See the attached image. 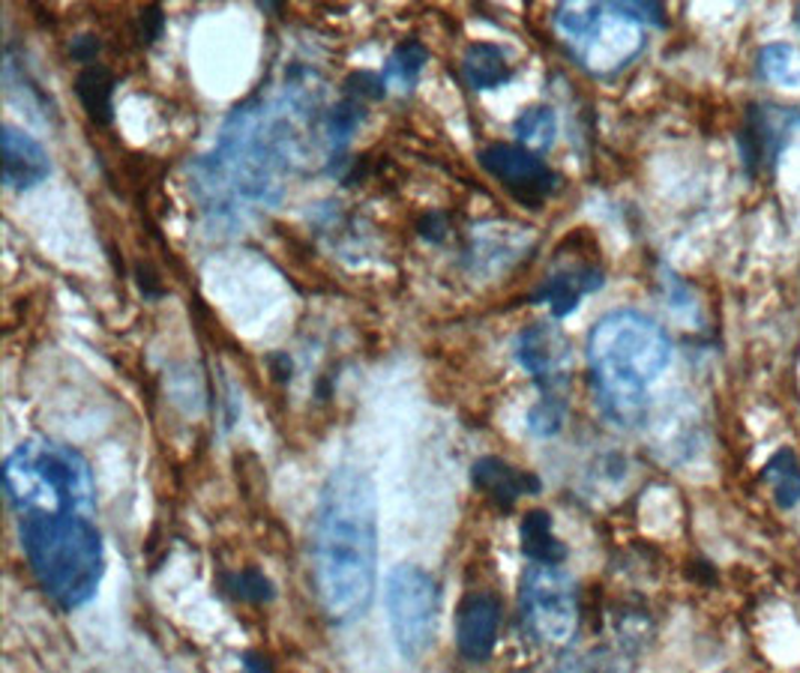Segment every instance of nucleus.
I'll use <instances>...</instances> for the list:
<instances>
[{
	"label": "nucleus",
	"instance_id": "nucleus-1",
	"mask_svg": "<svg viewBox=\"0 0 800 673\" xmlns=\"http://www.w3.org/2000/svg\"><path fill=\"white\" fill-rule=\"evenodd\" d=\"M315 117L300 87H285L246 102L219 132L211 156L195 172V189L207 219L244 225L283 198L304 159V121Z\"/></svg>",
	"mask_w": 800,
	"mask_h": 673
},
{
	"label": "nucleus",
	"instance_id": "nucleus-2",
	"mask_svg": "<svg viewBox=\"0 0 800 673\" xmlns=\"http://www.w3.org/2000/svg\"><path fill=\"white\" fill-rule=\"evenodd\" d=\"M312 578L334 623H355L378 587L376 483L351 464L327 476L312 524Z\"/></svg>",
	"mask_w": 800,
	"mask_h": 673
},
{
	"label": "nucleus",
	"instance_id": "nucleus-3",
	"mask_svg": "<svg viewBox=\"0 0 800 673\" xmlns=\"http://www.w3.org/2000/svg\"><path fill=\"white\" fill-rule=\"evenodd\" d=\"M671 342L648 314L612 312L588 335V369L608 416L633 423L648 390L669 369Z\"/></svg>",
	"mask_w": 800,
	"mask_h": 673
},
{
	"label": "nucleus",
	"instance_id": "nucleus-4",
	"mask_svg": "<svg viewBox=\"0 0 800 673\" xmlns=\"http://www.w3.org/2000/svg\"><path fill=\"white\" fill-rule=\"evenodd\" d=\"M21 548L42 593L63 611L91 602L105 574V545L84 515L21 518Z\"/></svg>",
	"mask_w": 800,
	"mask_h": 673
},
{
	"label": "nucleus",
	"instance_id": "nucleus-5",
	"mask_svg": "<svg viewBox=\"0 0 800 673\" xmlns=\"http://www.w3.org/2000/svg\"><path fill=\"white\" fill-rule=\"evenodd\" d=\"M3 491L21 518L33 515H88L96 506L91 464L66 443H19L3 462Z\"/></svg>",
	"mask_w": 800,
	"mask_h": 673
},
{
	"label": "nucleus",
	"instance_id": "nucleus-6",
	"mask_svg": "<svg viewBox=\"0 0 800 673\" xmlns=\"http://www.w3.org/2000/svg\"><path fill=\"white\" fill-rule=\"evenodd\" d=\"M659 15L650 3H567L555 28L573 58L594 75H615L645 49V28Z\"/></svg>",
	"mask_w": 800,
	"mask_h": 673
},
{
	"label": "nucleus",
	"instance_id": "nucleus-7",
	"mask_svg": "<svg viewBox=\"0 0 800 673\" xmlns=\"http://www.w3.org/2000/svg\"><path fill=\"white\" fill-rule=\"evenodd\" d=\"M384 608L390 632L399 653L417 662L435 643L441 593L432 574L417 563H399L390 569L384 583Z\"/></svg>",
	"mask_w": 800,
	"mask_h": 673
},
{
	"label": "nucleus",
	"instance_id": "nucleus-8",
	"mask_svg": "<svg viewBox=\"0 0 800 673\" xmlns=\"http://www.w3.org/2000/svg\"><path fill=\"white\" fill-rule=\"evenodd\" d=\"M519 611L531 638L561 646L576 634V583L561 566L531 563L519 583Z\"/></svg>",
	"mask_w": 800,
	"mask_h": 673
},
{
	"label": "nucleus",
	"instance_id": "nucleus-9",
	"mask_svg": "<svg viewBox=\"0 0 800 673\" xmlns=\"http://www.w3.org/2000/svg\"><path fill=\"white\" fill-rule=\"evenodd\" d=\"M480 165L489 177H495L516 201L537 207L555 191L557 177L537 153L525 151L522 144H489L480 151Z\"/></svg>",
	"mask_w": 800,
	"mask_h": 673
},
{
	"label": "nucleus",
	"instance_id": "nucleus-10",
	"mask_svg": "<svg viewBox=\"0 0 800 673\" xmlns=\"http://www.w3.org/2000/svg\"><path fill=\"white\" fill-rule=\"evenodd\" d=\"M516 353L519 362L525 365V372L540 383L543 395L561 398L570 369L567 339L557 330H552L548 323H531L519 335Z\"/></svg>",
	"mask_w": 800,
	"mask_h": 673
},
{
	"label": "nucleus",
	"instance_id": "nucleus-11",
	"mask_svg": "<svg viewBox=\"0 0 800 673\" xmlns=\"http://www.w3.org/2000/svg\"><path fill=\"white\" fill-rule=\"evenodd\" d=\"M501 629V604L495 596L471 593L457 613V646L468 662H486Z\"/></svg>",
	"mask_w": 800,
	"mask_h": 673
},
{
	"label": "nucleus",
	"instance_id": "nucleus-12",
	"mask_svg": "<svg viewBox=\"0 0 800 673\" xmlns=\"http://www.w3.org/2000/svg\"><path fill=\"white\" fill-rule=\"evenodd\" d=\"M51 159L31 132L7 123L3 126V183L7 189L28 191L49 180Z\"/></svg>",
	"mask_w": 800,
	"mask_h": 673
},
{
	"label": "nucleus",
	"instance_id": "nucleus-13",
	"mask_svg": "<svg viewBox=\"0 0 800 673\" xmlns=\"http://www.w3.org/2000/svg\"><path fill=\"white\" fill-rule=\"evenodd\" d=\"M603 284V270L597 263H564L548 272L546 282L537 288V300L546 302L555 318H567L582 297Z\"/></svg>",
	"mask_w": 800,
	"mask_h": 673
},
{
	"label": "nucleus",
	"instance_id": "nucleus-14",
	"mask_svg": "<svg viewBox=\"0 0 800 673\" xmlns=\"http://www.w3.org/2000/svg\"><path fill=\"white\" fill-rule=\"evenodd\" d=\"M471 476H474L476 488L486 494L489 500H495L498 506H513L519 497L540 491L537 476L516 470L513 464L501 462V458H483V462H476Z\"/></svg>",
	"mask_w": 800,
	"mask_h": 673
},
{
	"label": "nucleus",
	"instance_id": "nucleus-15",
	"mask_svg": "<svg viewBox=\"0 0 800 673\" xmlns=\"http://www.w3.org/2000/svg\"><path fill=\"white\" fill-rule=\"evenodd\" d=\"M462 75H465V81L474 91H492V87H501V84L513 79V66L506 61L501 45L476 42L462 58Z\"/></svg>",
	"mask_w": 800,
	"mask_h": 673
},
{
	"label": "nucleus",
	"instance_id": "nucleus-16",
	"mask_svg": "<svg viewBox=\"0 0 800 673\" xmlns=\"http://www.w3.org/2000/svg\"><path fill=\"white\" fill-rule=\"evenodd\" d=\"M522 551L531 563H546V566H561V560L567 557V548L561 545V539L552 530V518L546 512L525 515L522 521Z\"/></svg>",
	"mask_w": 800,
	"mask_h": 673
},
{
	"label": "nucleus",
	"instance_id": "nucleus-17",
	"mask_svg": "<svg viewBox=\"0 0 800 673\" xmlns=\"http://www.w3.org/2000/svg\"><path fill=\"white\" fill-rule=\"evenodd\" d=\"M114 75L109 70H84L75 81V93H79V100H82L84 111L91 114L93 123H100V126H109L114 117Z\"/></svg>",
	"mask_w": 800,
	"mask_h": 673
},
{
	"label": "nucleus",
	"instance_id": "nucleus-18",
	"mask_svg": "<svg viewBox=\"0 0 800 673\" xmlns=\"http://www.w3.org/2000/svg\"><path fill=\"white\" fill-rule=\"evenodd\" d=\"M765 479H768L773 500L780 503L782 509L798 506L800 500V464L798 455L791 449H780L777 455H770V462L765 464Z\"/></svg>",
	"mask_w": 800,
	"mask_h": 673
},
{
	"label": "nucleus",
	"instance_id": "nucleus-19",
	"mask_svg": "<svg viewBox=\"0 0 800 673\" xmlns=\"http://www.w3.org/2000/svg\"><path fill=\"white\" fill-rule=\"evenodd\" d=\"M513 132H516L519 144H522L525 151L531 153L548 151V147L555 144V135H557L555 111L548 108V105H531V108L519 117Z\"/></svg>",
	"mask_w": 800,
	"mask_h": 673
},
{
	"label": "nucleus",
	"instance_id": "nucleus-20",
	"mask_svg": "<svg viewBox=\"0 0 800 673\" xmlns=\"http://www.w3.org/2000/svg\"><path fill=\"white\" fill-rule=\"evenodd\" d=\"M425 66V49L420 42H402L399 49L390 54L381 81L384 87H396V91H411L417 84V75Z\"/></svg>",
	"mask_w": 800,
	"mask_h": 673
},
{
	"label": "nucleus",
	"instance_id": "nucleus-21",
	"mask_svg": "<svg viewBox=\"0 0 800 673\" xmlns=\"http://www.w3.org/2000/svg\"><path fill=\"white\" fill-rule=\"evenodd\" d=\"M761 72H765L770 81H777V84L794 87V84H800L798 51L791 49V45H786V42H777V45L761 49Z\"/></svg>",
	"mask_w": 800,
	"mask_h": 673
},
{
	"label": "nucleus",
	"instance_id": "nucleus-22",
	"mask_svg": "<svg viewBox=\"0 0 800 673\" xmlns=\"http://www.w3.org/2000/svg\"><path fill=\"white\" fill-rule=\"evenodd\" d=\"M360 117H363V108H360V100H355V96H345V100L330 111L325 126L330 151H342L345 144L351 142V135H355L357 126H360Z\"/></svg>",
	"mask_w": 800,
	"mask_h": 673
},
{
	"label": "nucleus",
	"instance_id": "nucleus-23",
	"mask_svg": "<svg viewBox=\"0 0 800 673\" xmlns=\"http://www.w3.org/2000/svg\"><path fill=\"white\" fill-rule=\"evenodd\" d=\"M232 583H234V593L240 596V599H249V602H264V599L274 596V587L267 581V574L255 572V569L240 572Z\"/></svg>",
	"mask_w": 800,
	"mask_h": 673
},
{
	"label": "nucleus",
	"instance_id": "nucleus-24",
	"mask_svg": "<svg viewBox=\"0 0 800 673\" xmlns=\"http://www.w3.org/2000/svg\"><path fill=\"white\" fill-rule=\"evenodd\" d=\"M240 673H270V671H267V662H264L261 655L246 653L244 655V671H240Z\"/></svg>",
	"mask_w": 800,
	"mask_h": 673
},
{
	"label": "nucleus",
	"instance_id": "nucleus-25",
	"mask_svg": "<svg viewBox=\"0 0 800 673\" xmlns=\"http://www.w3.org/2000/svg\"><path fill=\"white\" fill-rule=\"evenodd\" d=\"M794 24H798V31H800V7H798V12H794Z\"/></svg>",
	"mask_w": 800,
	"mask_h": 673
}]
</instances>
